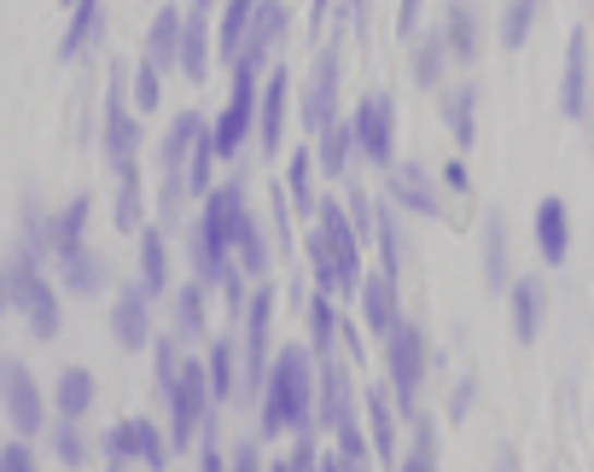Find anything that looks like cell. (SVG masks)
<instances>
[{
	"mask_svg": "<svg viewBox=\"0 0 594 472\" xmlns=\"http://www.w3.org/2000/svg\"><path fill=\"white\" fill-rule=\"evenodd\" d=\"M216 7V0H193V7H186V12H210Z\"/></svg>",
	"mask_w": 594,
	"mask_h": 472,
	"instance_id": "cell-61",
	"label": "cell"
},
{
	"mask_svg": "<svg viewBox=\"0 0 594 472\" xmlns=\"http://www.w3.org/2000/svg\"><path fill=\"white\" fill-rule=\"evenodd\" d=\"M444 187H454V193H466V187H472L466 164H449V170H444Z\"/></svg>",
	"mask_w": 594,
	"mask_h": 472,
	"instance_id": "cell-56",
	"label": "cell"
},
{
	"mask_svg": "<svg viewBox=\"0 0 594 472\" xmlns=\"http://www.w3.org/2000/svg\"><path fill=\"white\" fill-rule=\"evenodd\" d=\"M245 181H222V187H210L205 193V210H198V222L186 240L193 245H205L216 251V257H228V245H233V228H240V216H245Z\"/></svg>",
	"mask_w": 594,
	"mask_h": 472,
	"instance_id": "cell-8",
	"label": "cell"
},
{
	"mask_svg": "<svg viewBox=\"0 0 594 472\" xmlns=\"http://www.w3.org/2000/svg\"><path fill=\"white\" fill-rule=\"evenodd\" d=\"M163 106V71H151L141 59L134 64V111H158Z\"/></svg>",
	"mask_w": 594,
	"mask_h": 472,
	"instance_id": "cell-47",
	"label": "cell"
},
{
	"mask_svg": "<svg viewBox=\"0 0 594 472\" xmlns=\"http://www.w3.org/2000/svg\"><path fill=\"white\" fill-rule=\"evenodd\" d=\"M315 240L327 245V257L338 263V275H344L350 286L362 280V240H355V228L344 222V205L338 198H315Z\"/></svg>",
	"mask_w": 594,
	"mask_h": 472,
	"instance_id": "cell-12",
	"label": "cell"
},
{
	"mask_svg": "<svg viewBox=\"0 0 594 472\" xmlns=\"http://www.w3.org/2000/svg\"><path fill=\"white\" fill-rule=\"evenodd\" d=\"M332 437H338V461H344V467H367V461H373V449H367V437H362V426H355V420L332 426Z\"/></svg>",
	"mask_w": 594,
	"mask_h": 472,
	"instance_id": "cell-49",
	"label": "cell"
},
{
	"mask_svg": "<svg viewBox=\"0 0 594 472\" xmlns=\"http://www.w3.org/2000/svg\"><path fill=\"white\" fill-rule=\"evenodd\" d=\"M362 409H367V449H373V461H397V426H402V414H397V402H390V391H385V385H367Z\"/></svg>",
	"mask_w": 594,
	"mask_h": 472,
	"instance_id": "cell-20",
	"label": "cell"
},
{
	"mask_svg": "<svg viewBox=\"0 0 594 472\" xmlns=\"http://www.w3.org/2000/svg\"><path fill=\"white\" fill-rule=\"evenodd\" d=\"M344 222L355 228V240H373V198L362 193V187H350V198H344Z\"/></svg>",
	"mask_w": 594,
	"mask_h": 472,
	"instance_id": "cell-51",
	"label": "cell"
},
{
	"mask_svg": "<svg viewBox=\"0 0 594 472\" xmlns=\"http://www.w3.org/2000/svg\"><path fill=\"white\" fill-rule=\"evenodd\" d=\"M141 233V275H134V286H141L146 298H163L169 286H175V275H169V245H163V228H134Z\"/></svg>",
	"mask_w": 594,
	"mask_h": 472,
	"instance_id": "cell-25",
	"label": "cell"
},
{
	"mask_svg": "<svg viewBox=\"0 0 594 472\" xmlns=\"http://www.w3.org/2000/svg\"><path fill=\"white\" fill-rule=\"evenodd\" d=\"M59 7H76V0H59Z\"/></svg>",
	"mask_w": 594,
	"mask_h": 472,
	"instance_id": "cell-62",
	"label": "cell"
},
{
	"mask_svg": "<svg viewBox=\"0 0 594 472\" xmlns=\"http://www.w3.org/2000/svg\"><path fill=\"white\" fill-rule=\"evenodd\" d=\"M240 327H245V362H240V391L233 397H257L263 367H268V327H275V292H268V286L245 298Z\"/></svg>",
	"mask_w": 594,
	"mask_h": 472,
	"instance_id": "cell-10",
	"label": "cell"
},
{
	"mask_svg": "<svg viewBox=\"0 0 594 472\" xmlns=\"http://www.w3.org/2000/svg\"><path fill=\"white\" fill-rule=\"evenodd\" d=\"M536 7L542 0H507V12H501V47L507 53L524 47V36H531V24H536Z\"/></svg>",
	"mask_w": 594,
	"mask_h": 472,
	"instance_id": "cell-44",
	"label": "cell"
},
{
	"mask_svg": "<svg viewBox=\"0 0 594 472\" xmlns=\"http://www.w3.org/2000/svg\"><path fill=\"white\" fill-rule=\"evenodd\" d=\"M298 444H292V455H286V472H303V467H315V432H292Z\"/></svg>",
	"mask_w": 594,
	"mask_h": 472,
	"instance_id": "cell-53",
	"label": "cell"
},
{
	"mask_svg": "<svg viewBox=\"0 0 594 472\" xmlns=\"http://www.w3.org/2000/svg\"><path fill=\"white\" fill-rule=\"evenodd\" d=\"M205 391H210V402H233V391H240V356H233L228 332L210 344V356H205Z\"/></svg>",
	"mask_w": 594,
	"mask_h": 472,
	"instance_id": "cell-30",
	"label": "cell"
},
{
	"mask_svg": "<svg viewBox=\"0 0 594 472\" xmlns=\"http://www.w3.org/2000/svg\"><path fill=\"white\" fill-rule=\"evenodd\" d=\"M53 409H59L64 420H82V414L94 409V374H88V367H59Z\"/></svg>",
	"mask_w": 594,
	"mask_h": 472,
	"instance_id": "cell-33",
	"label": "cell"
},
{
	"mask_svg": "<svg viewBox=\"0 0 594 472\" xmlns=\"http://www.w3.org/2000/svg\"><path fill=\"white\" fill-rule=\"evenodd\" d=\"M210 12H181V47H175V71L186 82L210 76Z\"/></svg>",
	"mask_w": 594,
	"mask_h": 472,
	"instance_id": "cell-23",
	"label": "cell"
},
{
	"mask_svg": "<svg viewBox=\"0 0 594 472\" xmlns=\"http://www.w3.org/2000/svg\"><path fill=\"white\" fill-rule=\"evenodd\" d=\"M350 146L362 164H373V170H390V164H397V99L362 94V106L350 117Z\"/></svg>",
	"mask_w": 594,
	"mask_h": 472,
	"instance_id": "cell-4",
	"label": "cell"
},
{
	"mask_svg": "<svg viewBox=\"0 0 594 472\" xmlns=\"http://www.w3.org/2000/svg\"><path fill=\"white\" fill-rule=\"evenodd\" d=\"M507 292H513V332H519V344H536L542 322H548V286H542V280H507Z\"/></svg>",
	"mask_w": 594,
	"mask_h": 472,
	"instance_id": "cell-24",
	"label": "cell"
},
{
	"mask_svg": "<svg viewBox=\"0 0 594 472\" xmlns=\"http://www.w3.org/2000/svg\"><path fill=\"white\" fill-rule=\"evenodd\" d=\"M94 36H99V0H76V7H71V29H64V41H59V59L76 64L94 47Z\"/></svg>",
	"mask_w": 594,
	"mask_h": 472,
	"instance_id": "cell-35",
	"label": "cell"
},
{
	"mask_svg": "<svg viewBox=\"0 0 594 472\" xmlns=\"http://www.w3.org/2000/svg\"><path fill=\"white\" fill-rule=\"evenodd\" d=\"M310 356L320 362V356H332V350H338V310H332V298L327 292H315L310 298Z\"/></svg>",
	"mask_w": 594,
	"mask_h": 472,
	"instance_id": "cell-40",
	"label": "cell"
},
{
	"mask_svg": "<svg viewBox=\"0 0 594 472\" xmlns=\"http://www.w3.org/2000/svg\"><path fill=\"white\" fill-rule=\"evenodd\" d=\"M99 7H106V0H99Z\"/></svg>",
	"mask_w": 594,
	"mask_h": 472,
	"instance_id": "cell-63",
	"label": "cell"
},
{
	"mask_svg": "<svg viewBox=\"0 0 594 472\" xmlns=\"http://www.w3.org/2000/svg\"><path fill=\"white\" fill-rule=\"evenodd\" d=\"M426 367H432V344H426V332H420L409 315H397V322L385 327V374H390V402H397V414H402V420L414 414L420 385H426Z\"/></svg>",
	"mask_w": 594,
	"mask_h": 472,
	"instance_id": "cell-2",
	"label": "cell"
},
{
	"mask_svg": "<svg viewBox=\"0 0 594 472\" xmlns=\"http://www.w3.org/2000/svg\"><path fill=\"white\" fill-rule=\"evenodd\" d=\"M409 426H414V449H409V467H414V472L437 467V426H432V420H420V414H409Z\"/></svg>",
	"mask_w": 594,
	"mask_h": 472,
	"instance_id": "cell-48",
	"label": "cell"
},
{
	"mask_svg": "<svg viewBox=\"0 0 594 472\" xmlns=\"http://www.w3.org/2000/svg\"><path fill=\"white\" fill-rule=\"evenodd\" d=\"M507 280H513V275H507V222H501V216H489V222H484V286H489V292H501Z\"/></svg>",
	"mask_w": 594,
	"mask_h": 472,
	"instance_id": "cell-39",
	"label": "cell"
},
{
	"mask_svg": "<svg viewBox=\"0 0 594 472\" xmlns=\"http://www.w3.org/2000/svg\"><path fill=\"white\" fill-rule=\"evenodd\" d=\"M205 117L198 111H181L175 123H169V134H163V152H158V164H163V216L175 222V210H181V187H186V158H193V146L205 141Z\"/></svg>",
	"mask_w": 594,
	"mask_h": 472,
	"instance_id": "cell-9",
	"label": "cell"
},
{
	"mask_svg": "<svg viewBox=\"0 0 594 472\" xmlns=\"http://www.w3.org/2000/svg\"><path fill=\"white\" fill-rule=\"evenodd\" d=\"M286 94H292V71L275 64V71H268V94L257 88V111H251V134L263 141L268 158H275L280 141H286Z\"/></svg>",
	"mask_w": 594,
	"mask_h": 472,
	"instance_id": "cell-17",
	"label": "cell"
},
{
	"mask_svg": "<svg viewBox=\"0 0 594 472\" xmlns=\"http://www.w3.org/2000/svg\"><path fill=\"white\" fill-rule=\"evenodd\" d=\"M385 198L409 216H444V193L432 187V170L426 164H390V181H385Z\"/></svg>",
	"mask_w": 594,
	"mask_h": 472,
	"instance_id": "cell-16",
	"label": "cell"
},
{
	"mask_svg": "<svg viewBox=\"0 0 594 472\" xmlns=\"http://www.w3.org/2000/svg\"><path fill=\"white\" fill-rule=\"evenodd\" d=\"M228 257L240 263V275H245V280H263V275H268V228H263L251 210L240 216V228H233Z\"/></svg>",
	"mask_w": 594,
	"mask_h": 472,
	"instance_id": "cell-27",
	"label": "cell"
},
{
	"mask_svg": "<svg viewBox=\"0 0 594 472\" xmlns=\"http://www.w3.org/2000/svg\"><path fill=\"white\" fill-rule=\"evenodd\" d=\"M472 397H478V379H461V391H454V402H449V420H466Z\"/></svg>",
	"mask_w": 594,
	"mask_h": 472,
	"instance_id": "cell-55",
	"label": "cell"
},
{
	"mask_svg": "<svg viewBox=\"0 0 594 472\" xmlns=\"http://www.w3.org/2000/svg\"><path fill=\"white\" fill-rule=\"evenodd\" d=\"M175 47H181V12L163 7L146 29V64L151 71H175Z\"/></svg>",
	"mask_w": 594,
	"mask_h": 472,
	"instance_id": "cell-31",
	"label": "cell"
},
{
	"mask_svg": "<svg viewBox=\"0 0 594 472\" xmlns=\"http://www.w3.org/2000/svg\"><path fill=\"white\" fill-rule=\"evenodd\" d=\"M373 240L385 251V275L397 280L402 275V216H397V205H373Z\"/></svg>",
	"mask_w": 594,
	"mask_h": 472,
	"instance_id": "cell-38",
	"label": "cell"
},
{
	"mask_svg": "<svg viewBox=\"0 0 594 472\" xmlns=\"http://www.w3.org/2000/svg\"><path fill=\"white\" fill-rule=\"evenodd\" d=\"M0 472H36V444H29V437H12V444L0 449Z\"/></svg>",
	"mask_w": 594,
	"mask_h": 472,
	"instance_id": "cell-52",
	"label": "cell"
},
{
	"mask_svg": "<svg viewBox=\"0 0 594 472\" xmlns=\"http://www.w3.org/2000/svg\"><path fill=\"white\" fill-rule=\"evenodd\" d=\"M559 111H566L571 123H583V111H589V36H583V29H571V41H566V76H559Z\"/></svg>",
	"mask_w": 594,
	"mask_h": 472,
	"instance_id": "cell-21",
	"label": "cell"
},
{
	"mask_svg": "<svg viewBox=\"0 0 594 472\" xmlns=\"http://www.w3.org/2000/svg\"><path fill=\"white\" fill-rule=\"evenodd\" d=\"M99 455H106L111 467H134V461H141V455H134V426H129V420H123V426H111V432H106V444H99Z\"/></svg>",
	"mask_w": 594,
	"mask_h": 472,
	"instance_id": "cell-50",
	"label": "cell"
},
{
	"mask_svg": "<svg viewBox=\"0 0 594 472\" xmlns=\"http://www.w3.org/2000/svg\"><path fill=\"white\" fill-rule=\"evenodd\" d=\"M59 280L71 286L76 298H94V292H106V263H99V251L76 245V251H64L59 257Z\"/></svg>",
	"mask_w": 594,
	"mask_h": 472,
	"instance_id": "cell-28",
	"label": "cell"
},
{
	"mask_svg": "<svg viewBox=\"0 0 594 472\" xmlns=\"http://www.w3.org/2000/svg\"><path fill=\"white\" fill-rule=\"evenodd\" d=\"M444 47H449V59H461L472 64L484 53V12H478V0H449V12H444Z\"/></svg>",
	"mask_w": 594,
	"mask_h": 472,
	"instance_id": "cell-18",
	"label": "cell"
},
{
	"mask_svg": "<svg viewBox=\"0 0 594 472\" xmlns=\"http://www.w3.org/2000/svg\"><path fill=\"white\" fill-rule=\"evenodd\" d=\"M12 303H7V257H0V315H7Z\"/></svg>",
	"mask_w": 594,
	"mask_h": 472,
	"instance_id": "cell-59",
	"label": "cell"
},
{
	"mask_svg": "<svg viewBox=\"0 0 594 472\" xmlns=\"http://www.w3.org/2000/svg\"><path fill=\"white\" fill-rule=\"evenodd\" d=\"M228 461H233V467H240V472H251V467H257V461H263V444H257V437H245V444H240V449H233V455H228Z\"/></svg>",
	"mask_w": 594,
	"mask_h": 472,
	"instance_id": "cell-54",
	"label": "cell"
},
{
	"mask_svg": "<svg viewBox=\"0 0 594 472\" xmlns=\"http://www.w3.org/2000/svg\"><path fill=\"white\" fill-rule=\"evenodd\" d=\"M7 303L29 322L36 339H59V292H53V280L41 275V257L29 245L7 257Z\"/></svg>",
	"mask_w": 594,
	"mask_h": 472,
	"instance_id": "cell-3",
	"label": "cell"
},
{
	"mask_svg": "<svg viewBox=\"0 0 594 472\" xmlns=\"http://www.w3.org/2000/svg\"><path fill=\"white\" fill-rule=\"evenodd\" d=\"M111 339L123 350H146L151 339V298L141 292V286H123L111 303Z\"/></svg>",
	"mask_w": 594,
	"mask_h": 472,
	"instance_id": "cell-19",
	"label": "cell"
},
{
	"mask_svg": "<svg viewBox=\"0 0 594 472\" xmlns=\"http://www.w3.org/2000/svg\"><path fill=\"white\" fill-rule=\"evenodd\" d=\"M169 292H175V332H169V339L175 344H198L205 339V286L198 280H186V286H169Z\"/></svg>",
	"mask_w": 594,
	"mask_h": 472,
	"instance_id": "cell-29",
	"label": "cell"
},
{
	"mask_svg": "<svg viewBox=\"0 0 594 472\" xmlns=\"http://www.w3.org/2000/svg\"><path fill=\"white\" fill-rule=\"evenodd\" d=\"M355 420V385H350V367L338 356H320L315 367V432H332Z\"/></svg>",
	"mask_w": 594,
	"mask_h": 472,
	"instance_id": "cell-14",
	"label": "cell"
},
{
	"mask_svg": "<svg viewBox=\"0 0 594 472\" xmlns=\"http://www.w3.org/2000/svg\"><path fill=\"white\" fill-rule=\"evenodd\" d=\"M257 82L263 76H245V71H233V99H228V111L210 123V152L216 158H233L245 141H251V111H257Z\"/></svg>",
	"mask_w": 594,
	"mask_h": 472,
	"instance_id": "cell-13",
	"label": "cell"
},
{
	"mask_svg": "<svg viewBox=\"0 0 594 472\" xmlns=\"http://www.w3.org/2000/svg\"><path fill=\"white\" fill-rule=\"evenodd\" d=\"M141 170H123L117 176V205H111V222H117V233H134L141 228Z\"/></svg>",
	"mask_w": 594,
	"mask_h": 472,
	"instance_id": "cell-41",
	"label": "cell"
},
{
	"mask_svg": "<svg viewBox=\"0 0 594 472\" xmlns=\"http://www.w3.org/2000/svg\"><path fill=\"white\" fill-rule=\"evenodd\" d=\"M263 437L275 444L286 432H315V356L310 344H286L263 367Z\"/></svg>",
	"mask_w": 594,
	"mask_h": 472,
	"instance_id": "cell-1",
	"label": "cell"
},
{
	"mask_svg": "<svg viewBox=\"0 0 594 472\" xmlns=\"http://www.w3.org/2000/svg\"><path fill=\"white\" fill-rule=\"evenodd\" d=\"M53 449H59V461H64V467H82V461H88V437H82V420H64V414H59V426H53Z\"/></svg>",
	"mask_w": 594,
	"mask_h": 472,
	"instance_id": "cell-46",
	"label": "cell"
},
{
	"mask_svg": "<svg viewBox=\"0 0 594 472\" xmlns=\"http://www.w3.org/2000/svg\"><path fill=\"white\" fill-rule=\"evenodd\" d=\"M251 7H257V0H222V29H210V53H222V59L240 53L245 24H251Z\"/></svg>",
	"mask_w": 594,
	"mask_h": 472,
	"instance_id": "cell-36",
	"label": "cell"
},
{
	"mask_svg": "<svg viewBox=\"0 0 594 472\" xmlns=\"http://www.w3.org/2000/svg\"><path fill=\"white\" fill-rule=\"evenodd\" d=\"M303 251H310V268H315V292H327V298H350L355 292V286L338 275V263L327 257V245H320L315 233H310V245H303Z\"/></svg>",
	"mask_w": 594,
	"mask_h": 472,
	"instance_id": "cell-42",
	"label": "cell"
},
{
	"mask_svg": "<svg viewBox=\"0 0 594 472\" xmlns=\"http://www.w3.org/2000/svg\"><path fill=\"white\" fill-rule=\"evenodd\" d=\"M163 397H169V444H175V455L193 444V432L205 426V414H210V391H205V362H175V374H169L163 385Z\"/></svg>",
	"mask_w": 594,
	"mask_h": 472,
	"instance_id": "cell-5",
	"label": "cell"
},
{
	"mask_svg": "<svg viewBox=\"0 0 594 472\" xmlns=\"http://www.w3.org/2000/svg\"><path fill=\"white\" fill-rule=\"evenodd\" d=\"M0 409H7L12 437H36V432L47 426V397H41V385H36V374H29L24 362H12V356H0Z\"/></svg>",
	"mask_w": 594,
	"mask_h": 472,
	"instance_id": "cell-7",
	"label": "cell"
},
{
	"mask_svg": "<svg viewBox=\"0 0 594 472\" xmlns=\"http://www.w3.org/2000/svg\"><path fill=\"white\" fill-rule=\"evenodd\" d=\"M420 7H426V0H402V12H397V24H402V36H409V29L420 24Z\"/></svg>",
	"mask_w": 594,
	"mask_h": 472,
	"instance_id": "cell-57",
	"label": "cell"
},
{
	"mask_svg": "<svg viewBox=\"0 0 594 472\" xmlns=\"http://www.w3.org/2000/svg\"><path fill=\"white\" fill-rule=\"evenodd\" d=\"M123 94H129V64H111V76H106V164L117 176L141 170V123H134Z\"/></svg>",
	"mask_w": 594,
	"mask_h": 472,
	"instance_id": "cell-6",
	"label": "cell"
},
{
	"mask_svg": "<svg viewBox=\"0 0 594 472\" xmlns=\"http://www.w3.org/2000/svg\"><path fill=\"white\" fill-rule=\"evenodd\" d=\"M280 29H286V0H257V7H251V24H245L240 53H233L228 64H233V71H245V76H263L268 47L280 41Z\"/></svg>",
	"mask_w": 594,
	"mask_h": 472,
	"instance_id": "cell-15",
	"label": "cell"
},
{
	"mask_svg": "<svg viewBox=\"0 0 594 472\" xmlns=\"http://www.w3.org/2000/svg\"><path fill=\"white\" fill-rule=\"evenodd\" d=\"M444 123L454 129V146H478V88H449L444 94Z\"/></svg>",
	"mask_w": 594,
	"mask_h": 472,
	"instance_id": "cell-32",
	"label": "cell"
},
{
	"mask_svg": "<svg viewBox=\"0 0 594 472\" xmlns=\"http://www.w3.org/2000/svg\"><path fill=\"white\" fill-rule=\"evenodd\" d=\"M344 7H350V19H355V24L367 29V0H344Z\"/></svg>",
	"mask_w": 594,
	"mask_h": 472,
	"instance_id": "cell-58",
	"label": "cell"
},
{
	"mask_svg": "<svg viewBox=\"0 0 594 472\" xmlns=\"http://www.w3.org/2000/svg\"><path fill=\"white\" fill-rule=\"evenodd\" d=\"M327 24V0H315V19H310V29H320Z\"/></svg>",
	"mask_w": 594,
	"mask_h": 472,
	"instance_id": "cell-60",
	"label": "cell"
},
{
	"mask_svg": "<svg viewBox=\"0 0 594 472\" xmlns=\"http://www.w3.org/2000/svg\"><path fill=\"white\" fill-rule=\"evenodd\" d=\"M350 158H355V146H350V123H344V117H332V123L315 134V164H320V176H344V170H350Z\"/></svg>",
	"mask_w": 594,
	"mask_h": 472,
	"instance_id": "cell-34",
	"label": "cell"
},
{
	"mask_svg": "<svg viewBox=\"0 0 594 472\" xmlns=\"http://www.w3.org/2000/svg\"><path fill=\"white\" fill-rule=\"evenodd\" d=\"M444 64H449L444 36H420V41H414V76H420V82H444Z\"/></svg>",
	"mask_w": 594,
	"mask_h": 472,
	"instance_id": "cell-45",
	"label": "cell"
},
{
	"mask_svg": "<svg viewBox=\"0 0 594 472\" xmlns=\"http://www.w3.org/2000/svg\"><path fill=\"white\" fill-rule=\"evenodd\" d=\"M134 426V455H141V467H169V437L158 420H129Z\"/></svg>",
	"mask_w": 594,
	"mask_h": 472,
	"instance_id": "cell-43",
	"label": "cell"
},
{
	"mask_svg": "<svg viewBox=\"0 0 594 472\" xmlns=\"http://www.w3.org/2000/svg\"><path fill=\"white\" fill-rule=\"evenodd\" d=\"M355 292H362V327L385 339V327L402 315L397 310V280H390V275H362V280H355Z\"/></svg>",
	"mask_w": 594,
	"mask_h": 472,
	"instance_id": "cell-26",
	"label": "cell"
},
{
	"mask_svg": "<svg viewBox=\"0 0 594 472\" xmlns=\"http://www.w3.org/2000/svg\"><path fill=\"white\" fill-rule=\"evenodd\" d=\"M286 198L310 216L315 210V146H298L292 164H286Z\"/></svg>",
	"mask_w": 594,
	"mask_h": 472,
	"instance_id": "cell-37",
	"label": "cell"
},
{
	"mask_svg": "<svg viewBox=\"0 0 594 472\" xmlns=\"http://www.w3.org/2000/svg\"><path fill=\"white\" fill-rule=\"evenodd\" d=\"M338 82H344V53H338V41H327L315 53V71H310V88H303V129L320 134L338 117Z\"/></svg>",
	"mask_w": 594,
	"mask_h": 472,
	"instance_id": "cell-11",
	"label": "cell"
},
{
	"mask_svg": "<svg viewBox=\"0 0 594 472\" xmlns=\"http://www.w3.org/2000/svg\"><path fill=\"white\" fill-rule=\"evenodd\" d=\"M536 251L548 268H566V257H571V210H566V198H554V193L536 205Z\"/></svg>",
	"mask_w": 594,
	"mask_h": 472,
	"instance_id": "cell-22",
	"label": "cell"
}]
</instances>
